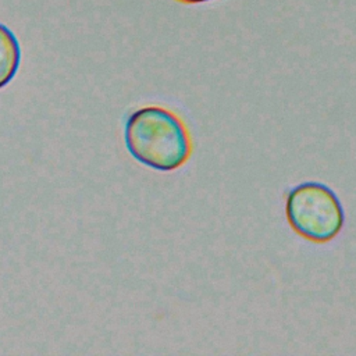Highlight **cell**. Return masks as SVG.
<instances>
[{
	"mask_svg": "<svg viewBox=\"0 0 356 356\" xmlns=\"http://www.w3.org/2000/svg\"><path fill=\"white\" fill-rule=\"evenodd\" d=\"M21 46L14 32L0 24V89L7 86L18 72L21 64Z\"/></svg>",
	"mask_w": 356,
	"mask_h": 356,
	"instance_id": "3",
	"label": "cell"
},
{
	"mask_svg": "<svg viewBox=\"0 0 356 356\" xmlns=\"http://www.w3.org/2000/svg\"><path fill=\"white\" fill-rule=\"evenodd\" d=\"M291 227L313 242H328L342 229L345 213L335 192L321 182H303L293 186L285 202Z\"/></svg>",
	"mask_w": 356,
	"mask_h": 356,
	"instance_id": "2",
	"label": "cell"
},
{
	"mask_svg": "<svg viewBox=\"0 0 356 356\" xmlns=\"http://www.w3.org/2000/svg\"><path fill=\"white\" fill-rule=\"evenodd\" d=\"M124 140L129 154L157 171H174L191 157L189 131L168 108L146 106L135 110L125 121Z\"/></svg>",
	"mask_w": 356,
	"mask_h": 356,
	"instance_id": "1",
	"label": "cell"
},
{
	"mask_svg": "<svg viewBox=\"0 0 356 356\" xmlns=\"http://www.w3.org/2000/svg\"><path fill=\"white\" fill-rule=\"evenodd\" d=\"M182 3H188V4H195V3H204V1H210V0H178Z\"/></svg>",
	"mask_w": 356,
	"mask_h": 356,
	"instance_id": "4",
	"label": "cell"
}]
</instances>
